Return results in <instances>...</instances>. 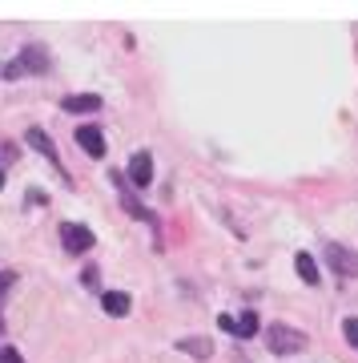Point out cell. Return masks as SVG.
I'll return each mask as SVG.
<instances>
[{"label":"cell","mask_w":358,"mask_h":363,"mask_svg":"<svg viewBox=\"0 0 358 363\" xmlns=\"http://www.w3.org/2000/svg\"><path fill=\"white\" fill-rule=\"evenodd\" d=\"M266 347L274 355H298V351L306 347V335L286 323H274V327H266Z\"/></svg>","instance_id":"cell-1"},{"label":"cell","mask_w":358,"mask_h":363,"mask_svg":"<svg viewBox=\"0 0 358 363\" xmlns=\"http://www.w3.org/2000/svg\"><path fill=\"white\" fill-rule=\"evenodd\" d=\"M326 267H330L338 279H358V255L338 247V242H326Z\"/></svg>","instance_id":"cell-2"},{"label":"cell","mask_w":358,"mask_h":363,"mask_svg":"<svg viewBox=\"0 0 358 363\" xmlns=\"http://www.w3.org/2000/svg\"><path fill=\"white\" fill-rule=\"evenodd\" d=\"M61 242L69 255H89L93 247H97V238H93L89 226H77V222H64L61 226Z\"/></svg>","instance_id":"cell-3"},{"label":"cell","mask_w":358,"mask_h":363,"mask_svg":"<svg viewBox=\"0 0 358 363\" xmlns=\"http://www.w3.org/2000/svg\"><path fill=\"white\" fill-rule=\"evenodd\" d=\"M40 69H49V57H45V49H33L28 45L13 65H4V77H25V73H40Z\"/></svg>","instance_id":"cell-4"},{"label":"cell","mask_w":358,"mask_h":363,"mask_svg":"<svg viewBox=\"0 0 358 363\" xmlns=\"http://www.w3.org/2000/svg\"><path fill=\"white\" fill-rule=\"evenodd\" d=\"M129 182H133L137 190L154 186V157H149V150H137V154L129 157Z\"/></svg>","instance_id":"cell-5"},{"label":"cell","mask_w":358,"mask_h":363,"mask_svg":"<svg viewBox=\"0 0 358 363\" xmlns=\"http://www.w3.org/2000/svg\"><path fill=\"white\" fill-rule=\"evenodd\" d=\"M25 142L33 145V150H40V154H45V157H49V162H52V166H57V169H61V174H64L61 157H57V145H52V138H49V133H45V130H40V125H33V130L25 133Z\"/></svg>","instance_id":"cell-6"},{"label":"cell","mask_w":358,"mask_h":363,"mask_svg":"<svg viewBox=\"0 0 358 363\" xmlns=\"http://www.w3.org/2000/svg\"><path fill=\"white\" fill-rule=\"evenodd\" d=\"M64 113H101V97L97 93H73L61 101Z\"/></svg>","instance_id":"cell-7"},{"label":"cell","mask_w":358,"mask_h":363,"mask_svg":"<svg viewBox=\"0 0 358 363\" xmlns=\"http://www.w3.org/2000/svg\"><path fill=\"white\" fill-rule=\"evenodd\" d=\"M77 145L89 157H105V133L97 130V125H81V130H77Z\"/></svg>","instance_id":"cell-8"},{"label":"cell","mask_w":358,"mask_h":363,"mask_svg":"<svg viewBox=\"0 0 358 363\" xmlns=\"http://www.w3.org/2000/svg\"><path fill=\"white\" fill-rule=\"evenodd\" d=\"M101 307H105L109 315H113V319H125L133 303H129V295H125V291H105V295H101Z\"/></svg>","instance_id":"cell-9"},{"label":"cell","mask_w":358,"mask_h":363,"mask_svg":"<svg viewBox=\"0 0 358 363\" xmlns=\"http://www.w3.org/2000/svg\"><path fill=\"white\" fill-rule=\"evenodd\" d=\"M294 267H298V274H302V283H310V286L318 283V262L310 259L306 250H298L294 255Z\"/></svg>","instance_id":"cell-10"},{"label":"cell","mask_w":358,"mask_h":363,"mask_svg":"<svg viewBox=\"0 0 358 363\" xmlns=\"http://www.w3.org/2000/svg\"><path fill=\"white\" fill-rule=\"evenodd\" d=\"M178 347L185 351V355H197V359H209V355H214V347H209V339H202V335H197V339H181Z\"/></svg>","instance_id":"cell-11"},{"label":"cell","mask_w":358,"mask_h":363,"mask_svg":"<svg viewBox=\"0 0 358 363\" xmlns=\"http://www.w3.org/2000/svg\"><path fill=\"white\" fill-rule=\"evenodd\" d=\"M258 331V311H242L238 319H233V335H242V339H250Z\"/></svg>","instance_id":"cell-12"},{"label":"cell","mask_w":358,"mask_h":363,"mask_svg":"<svg viewBox=\"0 0 358 363\" xmlns=\"http://www.w3.org/2000/svg\"><path fill=\"white\" fill-rule=\"evenodd\" d=\"M342 335H346V343H350V347H358V319H346Z\"/></svg>","instance_id":"cell-13"},{"label":"cell","mask_w":358,"mask_h":363,"mask_svg":"<svg viewBox=\"0 0 358 363\" xmlns=\"http://www.w3.org/2000/svg\"><path fill=\"white\" fill-rule=\"evenodd\" d=\"M0 363H25V359H21V351L16 347H4L0 351Z\"/></svg>","instance_id":"cell-14"},{"label":"cell","mask_w":358,"mask_h":363,"mask_svg":"<svg viewBox=\"0 0 358 363\" xmlns=\"http://www.w3.org/2000/svg\"><path fill=\"white\" fill-rule=\"evenodd\" d=\"M13 279H16L13 271H0V298L8 295V286H13Z\"/></svg>","instance_id":"cell-15"},{"label":"cell","mask_w":358,"mask_h":363,"mask_svg":"<svg viewBox=\"0 0 358 363\" xmlns=\"http://www.w3.org/2000/svg\"><path fill=\"white\" fill-rule=\"evenodd\" d=\"M218 327H221V331H230V335H233V315H218Z\"/></svg>","instance_id":"cell-16"},{"label":"cell","mask_w":358,"mask_h":363,"mask_svg":"<svg viewBox=\"0 0 358 363\" xmlns=\"http://www.w3.org/2000/svg\"><path fill=\"white\" fill-rule=\"evenodd\" d=\"M0 190H4V169H0Z\"/></svg>","instance_id":"cell-17"},{"label":"cell","mask_w":358,"mask_h":363,"mask_svg":"<svg viewBox=\"0 0 358 363\" xmlns=\"http://www.w3.org/2000/svg\"><path fill=\"white\" fill-rule=\"evenodd\" d=\"M0 335H4V323H0Z\"/></svg>","instance_id":"cell-18"}]
</instances>
